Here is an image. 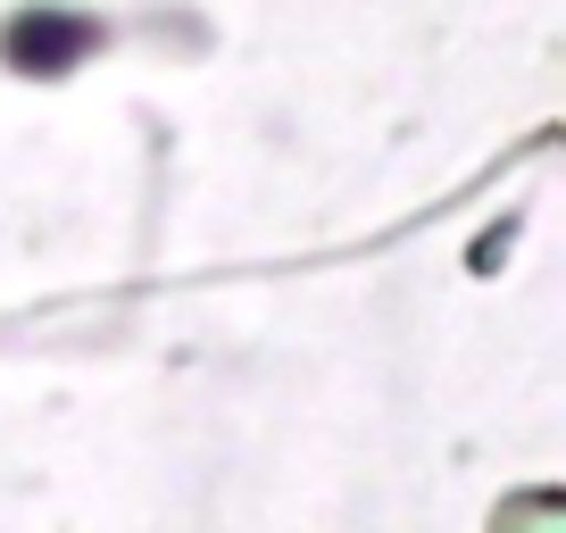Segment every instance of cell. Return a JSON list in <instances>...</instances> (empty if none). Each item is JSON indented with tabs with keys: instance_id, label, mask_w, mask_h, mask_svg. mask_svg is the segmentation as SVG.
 <instances>
[{
	"instance_id": "cell-1",
	"label": "cell",
	"mask_w": 566,
	"mask_h": 533,
	"mask_svg": "<svg viewBox=\"0 0 566 533\" xmlns=\"http://www.w3.org/2000/svg\"><path fill=\"white\" fill-rule=\"evenodd\" d=\"M92 42H101V25L75 18V9H18V18L0 25V51H9L18 75H67Z\"/></svg>"
}]
</instances>
